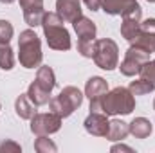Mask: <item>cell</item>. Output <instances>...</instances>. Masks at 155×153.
Returning a JSON list of instances; mask_svg holds the SVG:
<instances>
[{"label": "cell", "mask_w": 155, "mask_h": 153, "mask_svg": "<svg viewBox=\"0 0 155 153\" xmlns=\"http://www.w3.org/2000/svg\"><path fill=\"white\" fill-rule=\"evenodd\" d=\"M65 20L58 13H45L41 20V29L47 45L52 50H69L71 49V34L65 29Z\"/></svg>", "instance_id": "6da1fadb"}, {"label": "cell", "mask_w": 155, "mask_h": 153, "mask_svg": "<svg viewBox=\"0 0 155 153\" xmlns=\"http://www.w3.org/2000/svg\"><path fill=\"white\" fill-rule=\"evenodd\" d=\"M41 41L33 29H25L18 36V61L24 69H36L41 65Z\"/></svg>", "instance_id": "7a4b0ae2"}, {"label": "cell", "mask_w": 155, "mask_h": 153, "mask_svg": "<svg viewBox=\"0 0 155 153\" xmlns=\"http://www.w3.org/2000/svg\"><path fill=\"white\" fill-rule=\"evenodd\" d=\"M135 110V97L134 94L124 88L116 86L103 96L101 112L107 115H128Z\"/></svg>", "instance_id": "3957f363"}, {"label": "cell", "mask_w": 155, "mask_h": 153, "mask_svg": "<svg viewBox=\"0 0 155 153\" xmlns=\"http://www.w3.org/2000/svg\"><path fill=\"white\" fill-rule=\"evenodd\" d=\"M81 103H83L81 90L76 88V86H65L56 97H51L49 108H51V112H54L61 119H65V117H71L74 114L81 106Z\"/></svg>", "instance_id": "277c9868"}, {"label": "cell", "mask_w": 155, "mask_h": 153, "mask_svg": "<svg viewBox=\"0 0 155 153\" xmlns=\"http://www.w3.org/2000/svg\"><path fill=\"white\" fill-rule=\"evenodd\" d=\"M92 60L99 69L114 70L119 65V47H117V43L110 38L96 40V50H94Z\"/></svg>", "instance_id": "5b68a950"}, {"label": "cell", "mask_w": 155, "mask_h": 153, "mask_svg": "<svg viewBox=\"0 0 155 153\" xmlns=\"http://www.w3.org/2000/svg\"><path fill=\"white\" fill-rule=\"evenodd\" d=\"M148 60H150V52H146V50H144V49H141V47L130 45V47H128V50L124 52V60L121 61L119 70H121V74H123V76L132 77V76H135V74H139V72H141L143 65H144Z\"/></svg>", "instance_id": "8992f818"}, {"label": "cell", "mask_w": 155, "mask_h": 153, "mask_svg": "<svg viewBox=\"0 0 155 153\" xmlns=\"http://www.w3.org/2000/svg\"><path fill=\"white\" fill-rule=\"evenodd\" d=\"M61 117L54 112L49 114H35L31 117V132L40 137V135H52L60 132L61 128Z\"/></svg>", "instance_id": "52a82bcc"}, {"label": "cell", "mask_w": 155, "mask_h": 153, "mask_svg": "<svg viewBox=\"0 0 155 153\" xmlns=\"http://www.w3.org/2000/svg\"><path fill=\"white\" fill-rule=\"evenodd\" d=\"M141 18H143V9H141V5H139V4L123 15L121 36L126 40V41H130V43H132V41L135 40L137 33H139V27H141Z\"/></svg>", "instance_id": "ba28073f"}, {"label": "cell", "mask_w": 155, "mask_h": 153, "mask_svg": "<svg viewBox=\"0 0 155 153\" xmlns=\"http://www.w3.org/2000/svg\"><path fill=\"white\" fill-rule=\"evenodd\" d=\"M130 45L141 47L150 54L155 52V18H146L144 22H141L139 33Z\"/></svg>", "instance_id": "9c48e42d"}, {"label": "cell", "mask_w": 155, "mask_h": 153, "mask_svg": "<svg viewBox=\"0 0 155 153\" xmlns=\"http://www.w3.org/2000/svg\"><path fill=\"white\" fill-rule=\"evenodd\" d=\"M108 124H110V121H108L107 114H103V112H90L83 122L87 133H90L94 137H105L108 132Z\"/></svg>", "instance_id": "30bf717a"}, {"label": "cell", "mask_w": 155, "mask_h": 153, "mask_svg": "<svg viewBox=\"0 0 155 153\" xmlns=\"http://www.w3.org/2000/svg\"><path fill=\"white\" fill-rule=\"evenodd\" d=\"M56 13L65 22H76L79 16H83L81 0H56Z\"/></svg>", "instance_id": "8fae6325"}, {"label": "cell", "mask_w": 155, "mask_h": 153, "mask_svg": "<svg viewBox=\"0 0 155 153\" xmlns=\"http://www.w3.org/2000/svg\"><path fill=\"white\" fill-rule=\"evenodd\" d=\"M137 5V0H101V7L107 15L123 16L126 11Z\"/></svg>", "instance_id": "7c38bea8"}, {"label": "cell", "mask_w": 155, "mask_h": 153, "mask_svg": "<svg viewBox=\"0 0 155 153\" xmlns=\"http://www.w3.org/2000/svg\"><path fill=\"white\" fill-rule=\"evenodd\" d=\"M72 25H74V31H76V34L79 40H96L97 27H96V24L90 18L79 16L76 22H72Z\"/></svg>", "instance_id": "4fadbf2b"}, {"label": "cell", "mask_w": 155, "mask_h": 153, "mask_svg": "<svg viewBox=\"0 0 155 153\" xmlns=\"http://www.w3.org/2000/svg\"><path fill=\"white\" fill-rule=\"evenodd\" d=\"M108 92V83L107 79H103L101 76H92L87 85H85V96L88 99H96V97H103Z\"/></svg>", "instance_id": "5bb4252c"}, {"label": "cell", "mask_w": 155, "mask_h": 153, "mask_svg": "<svg viewBox=\"0 0 155 153\" xmlns=\"http://www.w3.org/2000/svg\"><path fill=\"white\" fill-rule=\"evenodd\" d=\"M128 126H130V133L135 139H146V137H150V133L153 130V124L146 117H135L132 122H128Z\"/></svg>", "instance_id": "9a60e30c"}, {"label": "cell", "mask_w": 155, "mask_h": 153, "mask_svg": "<svg viewBox=\"0 0 155 153\" xmlns=\"http://www.w3.org/2000/svg\"><path fill=\"white\" fill-rule=\"evenodd\" d=\"M128 133H130V126H128V122H124V121H121V119H112L110 124H108V132H107L105 137H107L108 141L116 142V141H123V139H126Z\"/></svg>", "instance_id": "2e32d148"}, {"label": "cell", "mask_w": 155, "mask_h": 153, "mask_svg": "<svg viewBox=\"0 0 155 153\" xmlns=\"http://www.w3.org/2000/svg\"><path fill=\"white\" fill-rule=\"evenodd\" d=\"M27 97L31 99V103L35 106H43L51 101V92H47L45 88H41L36 81H33L27 86Z\"/></svg>", "instance_id": "e0dca14e"}, {"label": "cell", "mask_w": 155, "mask_h": 153, "mask_svg": "<svg viewBox=\"0 0 155 153\" xmlns=\"http://www.w3.org/2000/svg\"><path fill=\"white\" fill-rule=\"evenodd\" d=\"M41 88H45L47 92H52L54 86H56V76H54V70L47 65H40L38 67V72H36V79Z\"/></svg>", "instance_id": "ac0fdd59"}, {"label": "cell", "mask_w": 155, "mask_h": 153, "mask_svg": "<svg viewBox=\"0 0 155 153\" xmlns=\"http://www.w3.org/2000/svg\"><path fill=\"white\" fill-rule=\"evenodd\" d=\"M15 112H16V115L20 119H29V121H31L33 115L36 114L35 105L31 103V99L27 97V94H20L16 97V101H15Z\"/></svg>", "instance_id": "d6986e66"}, {"label": "cell", "mask_w": 155, "mask_h": 153, "mask_svg": "<svg viewBox=\"0 0 155 153\" xmlns=\"http://www.w3.org/2000/svg\"><path fill=\"white\" fill-rule=\"evenodd\" d=\"M128 90L134 96H146V94H150V92L155 90V83L150 81V79H146V77H139V79H135V81L130 83Z\"/></svg>", "instance_id": "ffe728a7"}, {"label": "cell", "mask_w": 155, "mask_h": 153, "mask_svg": "<svg viewBox=\"0 0 155 153\" xmlns=\"http://www.w3.org/2000/svg\"><path fill=\"white\" fill-rule=\"evenodd\" d=\"M15 67V54L9 43H0V69L11 70Z\"/></svg>", "instance_id": "44dd1931"}, {"label": "cell", "mask_w": 155, "mask_h": 153, "mask_svg": "<svg viewBox=\"0 0 155 153\" xmlns=\"http://www.w3.org/2000/svg\"><path fill=\"white\" fill-rule=\"evenodd\" d=\"M35 150L38 153H56L58 146L52 142V139H49V135H40L35 141Z\"/></svg>", "instance_id": "7402d4cb"}, {"label": "cell", "mask_w": 155, "mask_h": 153, "mask_svg": "<svg viewBox=\"0 0 155 153\" xmlns=\"http://www.w3.org/2000/svg\"><path fill=\"white\" fill-rule=\"evenodd\" d=\"M45 16V9H29V11H24V20L29 27H38L41 25V20Z\"/></svg>", "instance_id": "603a6c76"}, {"label": "cell", "mask_w": 155, "mask_h": 153, "mask_svg": "<svg viewBox=\"0 0 155 153\" xmlns=\"http://www.w3.org/2000/svg\"><path fill=\"white\" fill-rule=\"evenodd\" d=\"M96 50V40H78V52L83 58H92Z\"/></svg>", "instance_id": "cb8c5ba5"}, {"label": "cell", "mask_w": 155, "mask_h": 153, "mask_svg": "<svg viewBox=\"0 0 155 153\" xmlns=\"http://www.w3.org/2000/svg\"><path fill=\"white\" fill-rule=\"evenodd\" d=\"M13 25L9 20H0V43H9L13 38Z\"/></svg>", "instance_id": "d4e9b609"}, {"label": "cell", "mask_w": 155, "mask_h": 153, "mask_svg": "<svg viewBox=\"0 0 155 153\" xmlns=\"http://www.w3.org/2000/svg\"><path fill=\"white\" fill-rule=\"evenodd\" d=\"M139 74H141V77H146V79H150V81L155 83V60H148L143 65V69H141Z\"/></svg>", "instance_id": "484cf974"}, {"label": "cell", "mask_w": 155, "mask_h": 153, "mask_svg": "<svg viewBox=\"0 0 155 153\" xmlns=\"http://www.w3.org/2000/svg\"><path fill=\"white\" fill-rule=\"evenodd\" d=\"M22 146L16 144L15 141H2L0 142V153H20Z\"/></svg>", "instance_id": "4316f807"}, {"label": "cell", "mask_w": 155, "mask_h": 153, "mask_svg": "<svg viewBox=\"0 0 155 153\" xmlns=\"http://www.w3.org/2000/svg\"><path fill=\"white\" fill-rule=\"evenodd\" d=\"M20 2V7L24 11H29V9H41L43 7V0H18Z\"/></svg>", "instance_id": "83f0119b"}, {"label": "cell", "mask_w": 155, "mask_h": 153, "mask_svg": "<svg viewBox=\"0 0 155 153\" xmlns=\"http://www.w3.org/2000/svg\"><path fill=\"white\" fill-rule=\"evenodd\" d=\"M83 4H85L90 11H99V9H101V0H83Z\"/></svg>", "instance_id": "f1b7e54d"}, {"label": "cell", "mask_w": 155, "mask_h": 153, "mask_svg": "<svg viewBox=\"0 0 155 153\" xmlns=\"http://www.w3.org/2000/svg\"><path fill=\"white\" fill-rule=\"evenodd\" d=\"M110 151H112V153H119V151H128V153H132L134 150H132L130 146H126V144H116V146H112V148H110Z\"/></svg>", "instance_id": "f546056e"}, {"label": "cell", "mask_w": 155, "mask_h": 153, "mask_svg": "<svg viewBox=\"0 0 155 153\" xmlns=\"http://www.w3.org/2000/svg\"><path fill=\"white\" fill-rule=\"evenodd\" d=\"M2 4H13V2H16V0H0Z\"/></svg>", "instance_id": "4dcf8cb0"}, {"label": "cell", "mask_w": 155, "mask_h": 153, "mask_svg": "<svg viewBox=\"0 0 155 153\" xmlns=\"http://www.w3.org/2000/svg\"><path fill=\"white\" fill-rule=\"evenodd\" d=\"M146 2H152V4H153V2H155V0H146Z\"/></svg>", "instance_id": "1f68e13d"}, {"label": "cell", "mask_w": 155, "mask_h": 153, "mask_svg": "<svg viewBox=\"0 0 155 153\" xmlns=\"http://www.w3.org/2000/svg\"><path fill=\"white\" fill-rule=\"evenodd\" d=\"M153 110H155V99H153Z\"/></svg>", "instance_id": "d6a6232c"}, {"label": "cell", "mask_w": 155, "mask_h": 153, "mask_svg": "<svg viewBox=\"0 0 155 153\" xmlns=\"http://www.w3.org/2000/svg\"><path fill=\"white\" fill-rule=\"evenodd\" d=\"M0 110H2V105H0Z\"/></svg>", "instance_id": "836d02e7"}]
</instances>
